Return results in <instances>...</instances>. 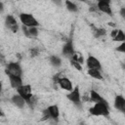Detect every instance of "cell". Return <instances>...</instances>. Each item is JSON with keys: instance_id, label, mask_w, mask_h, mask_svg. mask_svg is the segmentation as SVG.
<instances>
[{"instance_id": "obj_31", "label": "cell", "mask_w": 125, "mask_h": 125, "mask_svg": "<svg viewBox=\"0 0 125 125\" xmlns=\"http://www.w3.org/2000/svg\"><path fill=\"white\" fill-rule=\"evenodd\" d=\"M1 90H2V84L0 83V93H1Z\"/></svg>"}, {"instance_id": "obj_15", "label": "cell", "mask_w": 125, "mask_h": 125, "mask_svg": "<svg viewBox=\"0 0 125 125\" xmlns=\"http://www.w3.org/2000/svg\"><path fill=\"white\" fill-rule=\"evenodd\" d=\"M12 102H13V104H14L16 106H18V107H20V108L23 107V105H24V104H25V101H24L20 95H15V96H13Z\"/></svg>"}, {"instance_id": "obj_12", "label": "cell", "mask_w": 125, "mask_h": 125, "mask_svg": "<svg viewBox=\"0 0 125 125\" xmlns=\"http://www.w3.org/2000/svg\"><path fill=\"white\" fill-rule=\"evenodd\" d=\"M90 101L91 102H93V103H95V104H98V103H103V104H107L106 102H105V100L104 99H103L96 91H91V93H90Z\"/></svg>"}, {"instance_id": "obj_18", "label": "cell", "mask_w": 125, "mask_h": 125, "mask_svg": "<svg viewBox=\"0 0 125 125\" xmlns=\"http://www.w3.org/2000/svg\"><path fill=\"white\" fill-rule=\"evenodd\" d=\"M113 40L114 41H124L125 40V35L121 29H117V33L113 37Z\"/></svg>"}, {"instance_id": "obj_16", "label": "cell", "mask_w": 125, "mask_h": 125, "mask_svg": "<svg viewBox=\"0 0 125 125\" xmlns=\"http://www.w3.org/2000/svg\"><path fill=\"white\" fill-rule=\"evenodd\" d=\"M62 53L64 56H72L74 51H73V46H72V42L68 41L62 48Z\"/></svg>"}, {"instance_id": "obj_5", "label": "cell", "mask_w": 125, "mask_h": 125, "mask_svg": "<svg viewBox=\"0 0 125 125\" xmlns=\"http://www.w3.org/2000/svg\"><path fill=\"white\" fill-rule=\"evenodd\" d=\"M67 99L70 100L73 104H77V105H81V101H80V92H79V88L75 87L69 94H67Z\"/></svg>"}, {"instance_id": "obj_7", "label": "cell", "mask_w": 125, "mask_h": 125, "mask_svg": "<svg viewBox=\"0 0 125 125\" xmlns=\"http://www.w3.org/2000/svg\"><path fill=\"white\" fill-rule=\"evenodd\" d=\"M86 62H87V66L89 67V69H98L99 70L101 68L100 62L93 56H89L87 61H86Z\"/></svg>"}, {"instance_id": "obj_14", "label": "cell", "mask_w": 125, "mask_h": 125, "mask_svg": "<svg viewBox=\"0 0 125 125\" xmlns=\"http://www.w3.org/2000/svg\"><path fill=\"white\" fill-rule=\"evenodd\" d=\"M10 78V83H11V86L15 89H19L20 87L22 86V81H21V77H16V76H9Z\"/></svg>"}, {"instance_id": "obj_13", "label": "cell", "mask_w": 125, "mask_h": 125, "mask_svg": "<svg viewBox=\"0 0 125 125\" xmlns=\"http://www.w3.org/2000/svg\"><path fill=\"white\" fill-rule=\"evenodd\" d=\"M114 106L121 111H125V99L122 96H117L114 101Z\"/></svg>"}, {"instance_id": "obj_3", "label": "cell", "mask_w": 125, "mask_h": 125, "mask_svg": "<svg viewBox=\"0 0 125 125\" xmlns=\"http://www.w3.org/2000/svg\"><path fill=\"white\" fill-rule=\"evenodd\" d=\"M6 74L9 76H16L21 77V68L18 62H10L6 68Z\"/></svg>"}, {"instance_id": "obj_21", "label": "cell", "mask_w": 125, "mask_h": 125, "mask_svg": "<svg viewBox=\"0 0 125 125\" xmlns=\"http://www.w3.org/2000/svg\"><path fill=\"white\" fill-rule=\"evenodd\" d=\"M93 29H94V32H95V36L96 37H100V36H103V35L105 34V29L104 28H96L94 26Z\"/></svg>"}, {"instance_id": "obj_4", "label": "cell", "mask_w": 125, "mask_h": 125, "mask_svg": "<svg viewBox=\"0 0 125 125\" xmlns=\"http://www.w3.org/2000/svg\"><path fill=\"white\" fill-rule=\"evenodd\" d=\"M18 93L19 95L26 102L29 104L30 99L32 97V93H31V87L29 85H22L21 87H20L18 89Z\"/></svg>"}, {"instance_id": "obj_11", "label": "cell", "mask_w": 125, "mask_h": 125, "mask_svg": "<svg viewBox=\"0 0 125 125\" xmlns=\"http://www.w3.org/2000/svg\"><path fill=\"white\" fill-rule=\"evenodd\" d=\"M50 118H53V119H58L59 117V114H60V111H59V107L57 105H50L48 108H46Z\"/></svg>"}, {"instance_id": "obj_27", "label": "cell", "mask_w": 125, "mask_h": 125, "mask_svg": "<svg viewBox=\"0 0 125 125\" xmlns=\"http://www.w3.org/2000/svg\"><path fill=\"white\" fill-rule=\"evenodd\" d=\"M0 62H1V63H4V62H5V57H4V55H2L1 53H0Z\"/></svg>"}, {"instance_id": "obj_30", "label": "cell", "mask_w": 125, "mask_h": 125, "mask_svg": "<svg viewBox=\"0 0 125 125\" xmlns=\"http://www.w3.org/2000/svg\"><path fill=\"white\" fill-rule=\"evenodd\" d=\"M2 116H4V113L2 112V110L0 109V117H2Z\"/></svg>"}, {"instance_id": "obj_28", "label": "cell", "mask_w": 125, "mask_h": 125, "mask_svg": "<svg viewBox=\"0 0 125 125\" xmlns=\"http://www.w3.org/2000/svg\"><path fill=\"white\" fill-rule=\"evenodd\" d=\"M120 13H121V16H122V17H125V8H122Z\"/></svg>"}, {"instance_id": "obj_20", "label": "cell", "mask_w": 125, "mask_h": 125, "mask_svg": "<svg viewBox=\"0 0 125 125\" xmlns=\"http://www.w3.org/2000/svg\"><path fill=\"white\" fill-rule=\"evenodd\" d=\"M50 62L54 66H59V65H61V59L56 56H52V57H50Z\"/></svg>"}, {"instance_id": "obj_8", "label": "cell", "mask_w": 125, "mask_h": 125, "mask_svg": "<svg viewBox=\"0 0 125 125\" xmlns=\"http://www.w3.org/2000/svg\"><path fill=\"white\" fill-rule=\"evenodd\" d=\"M98 10H100L103 13H105L109 16L112 15L111 8H110V5H109L108 1H99L98 2Z\"/></svg>"}, {"instance_id": "obj_25", "label": "cell", "mask_w": 125, "mask_h": 125, "mask_svg": "<svg viewBox=\"0 0 125 125\" xmlns=\"http://www.w3.org/2000/svg\"><path fill=\"white\" fill-rule=\"evenodd\" d=\"M62 72H60V73H58V74H56L54 77H53V79H54V81H55V83H57L58 82V80L60 79V78H62Z\"/></svg>"}, {"instance_id": "obj_19", "label": "cell", "mask_w": 125, "mask_h": 125, "mask_svg": "<svg viewBox=\"0 0 125 125\" xmlns=\"http://www.w3.org/2000/svg\"><path fill=\"white\" fill-rule=\"evenodd\" d=\"M72 60H73L74 62L80 63V64L83 62V57H82V55H81L80 53H73V55H72Z\"/></svg>"}, {"instance_id": "obj_24", "label": "cell", "mask_w": 125, "mask_h": 125, "mask_svg": "<svg viewBox=\"0 0 125 125\" xmlns=\"http://www.w3.org/2000/svg\"><path fill=\"white\" fill-rule=\"evenodd\" d=\"M30 55H31L32 57H35V56L39 55V50H38L37 48H32V49H30Z\"/></svg>"}, {"instance_id": "obj_6", "label": "cell", "mask_w": 125, "mask_h": 125, "mask_svg": "<svg viewBox=\"0 0 125 125\" xmlns=\"http://www.w3.org/2000/svg\"><path fill=\"white\" fill-rule=\"evenodd\" d=\"M57 83H59L60 87H61L62 89H63V90H66V91H70V92H71L72 89H73L71 81H70L68 78H66V77H62V78H60Z\"/></svg>"}, {"instance_id": "obj_1", "label": "cell", "mask_w": 125, "mask_h": 125, "mask_svg": "<svg viewBox=\"0 0 125 125\" xmlns=\"http://www.w3.org/2000/svg\"><path fill=\"white\" fill-rule=\"evenodd\" d=\"M90 113L93 114V115H104V116H106L109 113L108 105H107V104L98 103L93 107L90 108Z\"/></svg>"}, {"instance_id": "obj_23", "label": "cell", "mask_w": 125, "mask_h": 125, "mask_svg": "<svg viewBox=\"0 0 125 125\" xmlns=\"http://www.w3.org/2000/svg\"><path fill=\"white\" fill-rule=\"evenodd\" d=\"M71 64L77 69V70H79V71H81L82 70V66H81V64L80 63H78V62H74L73 60H71Z\"/></svg>"}, {"instance_id": "obj_9", "label": "cell", "mask_w": 125, "mask_h": 125, "mask_svg": "<svg viewBox=\"0 0 125 125\" xmlns=\"http://www.w3.org/2000/svg\"><path fill=\"white\" fill-rule=\"evenodd\" d=\"M6 25L13 31V32H17L18 31V23L16 19L13 16H7L6 17Z\"/></svg>"}, {"instance_id": "obj_2", "label": "cell", "mask_w": 125, "mask_h": 125, "mask_svg": "<svg viewBox=\"0 0 125 125\" xmlns=\"http://www.w3.org/2000/svg\"><path fill=\"white\" fill-rule=\"evenodd\" d=\"M20 19H21V21L22 22V24L26 27H36L39 24L38 21L34 19V17L30 14L22 13L20 15Z\"/></svg>"}, {"instance_id": "obj_10", "label": "cell", "mask_w": 125, "mask_h": 125, "mask_svg": "<svg viewBox=\"0 0 125 125\" xmlns=\"http://www.w3.org/2000/svg\"><path fill=\"white\" fill-rule=\"evenodd\" d=\"M22 31L25 34V36H27L29 38L35 37L38 34V30L36 27H26V26L22 25Z\"/></svg>"}, {"instance_id": "obj_26", "label": "cell", "mask_w": 125, "mask_h": 125, "mask_svg": "<svg viewBox=\"0 0 125 125\" xmlns=\"http://www.w3.org/2000/svg\"><path fill=\"white\" fill-rule=\"evenodd\" d=\"M117 51H118V52L125 53V43H124V42H123L119 47H117Z\"/></svg>"}, {"instance_id": "obj_22", "label": "cell", "mask_w": 125, "mask_h": 125, "mask_svg": "<svg viewBox=\"0 0 125 125\" xmlns=\"http://www.w3.org/2000/svg\"><path fill=\"white\" fill-rule=\"evenodd\" d=\"M65 5H66V7H67V9H68L69 11H71V12H76V11H77L76 5H75L74 3H72V2L66 1V2H65Z\"/></svg>"}, {"instance_id": "obj_17", "label": "cell", "mask_w": 125, "mask_h": 125, "mask_svg": "<svg viewBox=\"0 0 125 125\" xmlns=\"http://www.w3.org/2000/svg\"><path fill=\"white\" fill-rule=\"evenodd\" d=\"M88 74H89L91 77H93V78L100 79V80L103 79V76H102L100 70H98V69H89V70H88Z\"/></svg>"}, {"instance_id": "obj_29", "label": "cell", "mask_w": 125, "mask_h": 125, "mask_svg": "<svg viewBox=\"0 0 125 125\" xmlns=\"http://www.w3.org/2000/svg\"><path fill=\"white\" fill-rule=\"evenodd\" d=\"M3 11V4L0 2V12H2Z\"/></svg>"}]
</instances>
